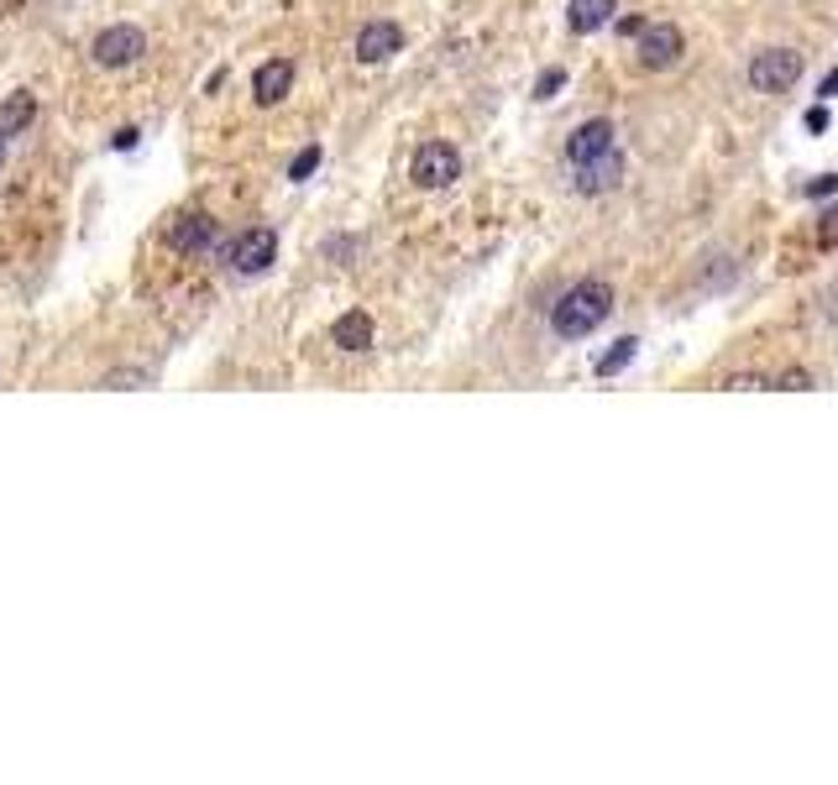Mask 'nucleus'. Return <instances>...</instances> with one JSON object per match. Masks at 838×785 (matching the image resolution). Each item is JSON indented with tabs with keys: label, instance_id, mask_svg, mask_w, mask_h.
<instances>
[{
	"label": "nucleus",
	"instance_id": "obj_16",
	"mask_svg": "<svg viewBox=\"0 0 838 785\" xmlns=\"http://www.w3.org/2000/svg\"><path fill=\"white\" fill-rule=\"evenodd\" d=\"M314 168H320V147H305V152H299V158L288 163V178H294V184H305Z\"/></svg>",
	"mask_w": 838,
	"mask_h": 785
},
{
	"label": "nucleus",
	"instance_id": "obj_26",
	"mask_svg": "<svg viewBox=\"0 0 838 785\" xmlns=\"http://www.w3.org/2000/svg\"><path fill=\"white\" fill-rule=\"evenodd\" d=\"M619 32H623V37H640V32H645V22H640V16H623Z\"/></svg>",
	"mask_w": 838,
	"mask_h": 785
},
{
	"label": "nucleus",
	"instance_id": "obj_6",
	"mask_svg": "<svg viewBox=\"0 0 838 785\" xmlns=\"http://www.w3.org/2000/svg\"><path fill=\"white\" fill-rule=\"evenodd\" d=\"M90 53H95L100 69H131V64L147 53V37H142V26L116 22V26H105V32H100Z\"/></svg>",
	"mask_w": 838,
	"mask_h": 785
},
{
	"label": "nucleus",
	"instance_id": "obj_24",
	"mask_svg": "<svg viewBox=\"0 0 838 785\" xmlns=\"http://www.w3.org/2000/svg\"><path fill=\"white\" fill-rule=\"evenodd\" d=\"M817 100H823V105H828V100H838V69L828 73V79H823V84H817Z\"/></svg>",
	"mask_w": 838,
	"mask_h": 785
},
{
	"label": "nucleus",
	"instance_id": "obj_10",
	"mask_svg": "<svg viewBox=\"0 0 838 785\" xmlns=\"http://www.w3.org/2000/svg\"><path fill=\"white\" fill-rule=\"evenodd\" d=\"M288 90H294V64L288 58H267L263 69L252 73V100L257 105H278Z\"/></svg>",
	"mask_w": 838,
	"mask_h": 785
},
{
	"label": "nucleus",
	"instance_id": "obj_17",
	"mask_svg": "<svg viewBox=\"0 0 838 785\" xmlns=\"http://www.w3.org/2000/svg\"><path fill=\"white\" fill-rule=\"evenodd\" d=\"M561 90H566V69H546L540 84H535V100H555Z\"/></svg>",
	"mask_w": 838,
	"mask_h": 785
},
{
	"label": "nucleus",
	"instance_id": "obj_20",
	"mask_svg": "<svg viewBox=\"0 0 838 785\" xmlns=\"http://www.w3.org/2000/svg\"><path fill=\"white\" fill-rule=\"evenodd\" d=\"M776 388H781V393H802V388H813V378H807L802 367H791V372H781V378H776Z\"/></svg>",
	"mask_w": 838,
	"mask_h": 785
},
{
	"label": "nucleus",
	"instance_id": "obj_19",
	"mask_svg": "<svg viewBox=\"0 0 838 785\" xmlns=\"http://www.w3.org/2000/svg\"><path fill=\"white\" fill-rule=\"evenodd\" d=\"M817 241H823V246H838V205L834 210H823V220H817Z\"/></svg>",
	"mask_w": 838,
	"mask_h": 785
},
{
	"label": "nucleus",
	"instance_id": "obj_18",
	"mask_svg": "<svg viewBox=\"0 0 838 785\" xmlns=\"http://www.w3.org/2000/svg\"><path fill=\"white\" fill-rule=\"evenodd\" d=\"M723 388H734V393H755V388H776V382L760 378V372H734V378H723Z\"/></svg>",
	"mask_w": 838,
	"mask_h": 785
},
{
	"label": "nucleus",
	"instance_id": "obj_22",
	"mask_svg": "<svg viewBox=\"0 0 838 785\" xmlns=\"http://www.w3.org/2000/svg\"><path fill=\"white\" fill-rule=\"evenodd\" d=\"M131 382H147V372H137V367H131V372H111L100 388H131Z\"/></svg>",
	"mask_w": 838,
	"mask_h": 785
},
{
	"label": "nucleus",
	"instance_id": "obj_3",
	"mask_svg": "<svg viewBox=\"0 0 838 785\" xmlns=\"http://www.w3.org/2000/svg\"><path fill=\"white\" fill-rule=\"evenodd\" d=\"M409 178H414L420 189H451L456 178H461V152H456L451 142H425L414 152Z\"/></svg>",
	"mask_w": 838,
	"mask_h": 785
},
{
	"label": "nucleus",
	"instance_id": "obj_21",
	"mask_svg": "<svg viewBox=\"0 0 838 785\" xmlns=\"http://www.w3.org/2000/svg\"><path fill=\"white\" fill-rule=\"evenodd\" d=\"M823 194H838V173H823V178L807 184V199H823Z\"/></svg>",
	"mask_w": 838,
	"mask_h": 785
},
{
	"label": "nucleus",
	"instance_id": "obj_9",
	"mask_svg": "<svg viewBox=\"0 0 838 785\" xmlns=\"http://www.w3.org/2000/svg\"><path fill=\"white\" fill-rule=\"evenodd\" d=\"M619 178H623V158H619V147H613V152H602V158L576 168V194H608V189H619Z\"/></svg>",
	"mask_w": 838,
	"mask_h": 785
},
{
	"label": "nucleus",
	"instance_id": "obj_15",
	"mask_svg": "<svg viewBox=\"0 0 838 785\" xmlns=\"http://www.w3.org/2000/svg\"><path fill=\"white\" fill-rule=\"evenodd\" d=\"M634 351H640V340H634V335H623V340H613V346L593 361V372H598V378H619L623 367L634 361Z\"/></svg>",
	"mask_w": 838,
	"mask_h": 785
},
{
	"label": "nucleus",
	"instance_id": "obj_7",
	"mask_svg": "<svg viewBox=\"0 0 838 785\" xmlns=\"http://www.w3.org/2000/svg\"><path fill=\"white\" fill-rule=\"evenodd\" d=\"M619 147V137H613V120H582L572 137H566V158H572V168L593 163V158H602V152H613Z\"/></svg>",
	"mask_w": 838,
	"mask_h": 785
},
{
	"label": "nucleus",
	"instance_id": "obj_12",
	"mask_svg": "<svg viewBox=\"0 0 838 785\" xmlns=\"http://www.w3.org/2000/svg\"><path fill=\"white\" fill-rule=\"evenodd\" d=\"M608 22H613V0H572L566 5V26H572L576 37H593Z\"/></svg>",
	"mask_w": 838,
	"mask_h": 785
},
{
	"label": "nucleus",
	"instance_id": "obj_1",
	"mask_svg": "<svg viewBox=\"0 0 838 785\" xmlns=\"http://www.w3.org/2000/svg\"><path fill=\"white\" fill-rule=\"evenodd\" d=\"M613 314V288L598 284V278H587V284L566 288L561 299H555L551 310V331L561 335V340H582V335H593Z\"/></svg>",
	"mask_w": 838,
	"mask_h": 785
},
{
	"label": "nucleus",
	"instance_id": "obj_4",
	"mask_svg": "<svg viewBox=\"0 0 838 785\" xmlns=\"http://www.w3.org/2000/svg\"><path fill=\"white\" fill-rule=\"evenodd\" d=\"M273 257H278V236H273L267 226H257V231H241V236L226 246V262H231V273H241V278H257V273H267V267H273Z\"/></svg>",
	"mask_w": 838,
	"mask_h": 785
},
{
	"label": "nucleus",
	"instance_id": "obj_14",
	"mask_svg": "<svg viewBox=\"0 0 838 785\" xmlns=\"http://www.w3.org/2000/svg\"><path fill=\"white\" fill-rule=\"evenodd\" d=\"M32 116H37V100L26 95V90L5 95V105H0V137H16V131H26V126H32Z\"/></svg>",
	"mask_w": 838,
	"mask_h": 785
},
{
	"label": "nucleus",
	"instance_id": "obj_27",
	"mask_svg": "<svg viewBox=\"0 0 838 785\" xmlns=\"http://www.w3.org/2000/svg\"><path fill=\"white\" fill-rule=\"evenodd\" d=\"M0 163H5V137H0Z\"/></svg>",
	"mask_w": 838,
	"mask_h": 785
},
{
	"label": "nucleus",
	"instance_id": "obj_5",
	"mask_svg": "<svg viewBox=\"0 0 838 785\" xmlns=\"http://www.w3.org/2000/svg\"><path fill=\"white\" fill-rule=\"evenodd\" d=\"M634 58H640V69H650V73H661V69H670L681 53H687V43H681V26H670V22H645V32L634 37Z\"/></svg>",
	"mask_w": 838,
	"mask_h": 785
},
{
	"label": "nucleus",
	"instance_id": "obj_25",
	"mask_svg": "<svg viewBox=\"0 0 838 785\" xmlns=\"http://www.w3.org/2000/svg\"><path fill=\"white\" fill-rule=\"evenodd\" d=\"M823 126H828V111H823V105H813V111H807V131H823Z\"/></svg>",
	"mask_w": 838,
	"mask_h": 785
},
{
	"label": "nucleus",
	"instance_id": "obj_2",
	"mask_svg": "<svg viewBox=\"0 0 838 785\" xmlns=\"http://www.w3.org/2000/svg\"><path fill=\"white\" fill-rule=\"evenodd\" d=\"M802 79V53L796 48H766L749 58V90H760V95H781Z\"/></svg>",
	"mask_w": 838,
	"mask_h": 785
},
{
	"label": "nucleus",
	"instance_id": "obj_8",
	"mask_svg": "<svg viewBox=\"0 0 838 785\" xmlns=\"http://www.w3.org/2000/svg\"><path fill=\"white\" fill-rule=\"evenodd\" d=\"M399 48H404V32H399L393 22H367L357 32V58L361 64H388Z\"/></svg>",
	"mask_w": 838,
	"mask_h": 785
},
{
	"label": "nucleus",
	"instance_id": "obj_11",
	"mask_svg": "<svg viewBox=\"0 0 838 785\" xmlns=\"http://www.w3.org/2000/svg\"><path fill=\"white\" fill-rule=\"evenodd\" d=\"M210 241H216V220H210V215H184V220L168 231V246H173V252H205Z\"/></svg>",
	"mask_w": 838,
	"mask_h": 785
},
{
	"label": "nucleus",
	"instance_id": "obj_13",
	"mask_svg": "<svg viewBox=\"0 0 838 785\" xmlns=\"http://www.w3.org/2000/svg\"><path fill=\"white\" fill-rule=\"evenodd\" d=\"M331 340L341 346V351H367V346H372V320H367L361 310L341 314V320H335V331H331Z\"/></svg>",
	"mask_w": 838,
	"mask_h": 785
},
{
	"label": "nucleus",
	"instance_id": "obj_23",
	"mask_svg": "<svg viewBox=\"0 0 838 785\" xmlns=\"http://www.w3.org/2000/svg\"><path fill=\"white\" fill-rule=\"evenodd\" d=\"M137 137H142V131H137V126H126V131H116V152H131V147H137Z\"/></svg>",
	"mask_w": 838,
	"mask_h": 785
}]
</instances>
